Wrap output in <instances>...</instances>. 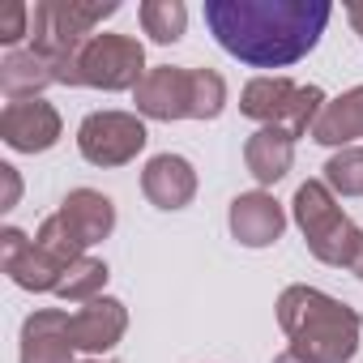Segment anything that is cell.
<instances>
[{"label": "cell", "instance_id": "cell-3", "mask_svg": "<svg viewBox=\"0 0 363 363\" xmlns=\"http://www.w3.org/2000/svg\"><path fill=\"white\" fill-rule=\"evenodd\" d=\"M120 13V0H39L30 18V48L52 60L56 86H82L77 56L94 39V26Z\"/></svg>", "mask_w": 363, "mask_h": 363}, {"label": "cell", "instance_id": "cell-6", "mask_svg": "<svg viewBox=\"0 0 363 363\" xmlns=\"http://www.w3.org/2000/svg\"><path fill=\"white\" fill-rule=\"evenodd\" d=\"M77 73H82V86L90 90H107V94L137 90L141 77L150 73L145 48L133 35H94L77 56Z\"/></svg>", "mask_w": 363, "mask_h": 363}, {"label": "cell", "instance_id": "cell-17", "mask_svg": "<svg viewBox=\"0 0 363 363\" xmlns=\"http://www.w3.org/2000/svg\"><path fill=\"white\" fill-rule=\"evenodd\" d=\"M48 86H56V73H52V60L43 52H35V48L5 52V60H0V90H5L9 103L39 99Z\"/></svg>", "mask_w": 363, "mask_h": 363}, {"label": "cell", "instance_id": "cell-10", "mask_svg": "<svg viewBox=\"0 0 363 363\" xmlns=\"http://www.w3.org/2000/svg\"><path fill=\"white\" fill-rule=\"evenodd\" d=\"M60 133H65L60 111L48 99L5 103V111H0V141L18 154H43L60 141Z\"/></svg>", "mask_w": 363, "mask_h": 363}, {"label": "cell", "instance_id": "cell-26", "mask_svg": "<svg viewBox=\"0 0 363 363\" xmlns=\"http://www.w3.org/2000/svg\"><path fill=\"white\" fill-rule=\"evenodd\" d=\"M346 18H350V26H354V35L363 39V0H350V5H346Z\"/></svg>", "mask_w": 363, "mask_h": 363}, {"label": "cell", "instance_id": "cell-16", "mask_svg": "<svg viewBox=\"0 0 363 363\" xmlns=\"http://www.w3.org/2000/svg\"><path fill=\"white\" fill-rule=\"evenodd\" d=\"M291 162H295V137L286 128H257L244 141V167H248V175L257 179L261 189L286 179Z\"/></svg>", "mask_w": 363, "mask_h": 363}, {"label": "cell", "instance_id": "cell-23", "mask_svg": "<svg viewBox=\"0 0 363 363\" xmlns=\"http://www.w3.org/2000/svg\"><path fill=\"white\" fill-rule=\"evenodd\" d=\"M35 240H39V244H43V248L52 252V257H60L65 265H73V261H82V257H86V248H82V244H77V240L69 235V227L60 223V214L43 218V223H39V235H35Z\"/></svg>", "mask_w": 363, "mask_h": 363}, {"label": "cell", "instance_id": "cell-24", "mask_svg": "<svg viewBox=\"0 0 363 363\" xmlns=\"http://www.w3.org/2000/svg\"><path fill=\"white\" fill-rule=\"evenodd\" d=\"M30 18H35V13L22 5V0H13V5L0 13V43H5L9 52H18V43L30 35Z\"/></svg>", "mask_w": 363, "mask_h": 363}, {"label": "cell", "instance_id": "cell-5", "mask_svg": "<svg viewBox=\"0 0 363 363\" xmlns=\"http://www.w3.org/2000/svg\"><path fill=\"white\" fill-rule=\"evenodd\" d=\"M325 90L320 86H295L291 77H252L240 90V116L257 120L261 128H286L295 141L312 137L320 111H325Z\"/></svg>", "mask_w": 363, "mask_h": 363}, {"label": "cell", "instance_id": "cell-13", "mask_svg": "<svg viewBox=\"0 0 363 363\" xmlns=\"http://www.w3.org/2000/svg\"><path fill=\"white\" fill-rule=\"evenodd\" d=\"M141 193L158 210H184L197 197V171L184 154H154L141 171Z\"/></svg>", "mask_w": 363, "mask_h": 363}, {"label": "cell", "instance_id": "cell-29", "mask_svg": "<svg viewBox=\"0 0 363 363\" xmlns=\"http://www.w3.org/2000/svg\"><path fill=\"white\" fill-rule=\"evenodd\" d=\"M86 363H103V359H86Z\"/></svg>", "mask_w": 363, "mask_h": 363}, {"label": "cell", "instance_id": "cell-12", "mask_svg": "<svg viewBox=\"0 0 363 363\" xmlns=\"http://www.w3.org/2000/svg\"><path fill=\"white\" fill-rule=\"evenodd\" d=\"M128 329V308L111 295L103 299H90L82 303L77 312H69V337H73V350H86V354H107Z\"/></svg>", "mask_w": 363, "mask_h": 363}, {"label": "cell", "instance_id": "cell-28", "mask_svg": "<svg viewBox=\"0 0 363 363\" xmlns=\"http://www.w3.org/2000/svg\"><path fill=\"white\" fill-rule=\"evenodd\" d=\"M274 363H308V359H299V354H295V350H282V354H278V359H274Z\"/></svg>", "mask_w": 363, "mask_h": 363}, {"label": "cell", "instance_id": "cell-1", "mask_svg": "<svg viewBox=\"0 0 363 363\" xmlns=\"http://www.w3.org/2000/svg\"><path fill=\"white\" fill-rule=\"evenodd\" d=\"M329 0H206V26L227 56L252 69H291L325 35Z\"/></svg>", "mask_w": 363, "mask_h": 363}, {"label": "cell", "instance_id": "cell-25", "mask_svg": "<svg viewBox=\"0 0 363 363\" xmlns=\"http://www.w3.org/2000/svg\"><path fill=\"white\" fill-rule=\"evenodd\" d=\"M0 179H5V201H0V210H13V206H18V197H22L18 167H13V162H0Z\"/></svg>", "mask_w": 363, "mask_h": 363}, {"label": "cell", "instance_id": "cell-4", "mask_svg": "<svg viewBox=\"0 0 363 363\" xmlns=\"http://www.w3.org/2000/svg\"><path fill=\"white\" fill-rule=\"evenodd\" d=\"M291 218L295 227L303 231L308 240V252L320 261V265H333V269H346L363 231L350 223V214L337 206V197L329 193L325 179H308V184L295 189V201H291Z\"/></svg>", "mask_w": 363, "mask_h": 363}, {"label": "cell", "instance_id": "cell-15", "mask_svg": "<svg viewBox=\"0 0 363 363\" xmlns=\"http://www.w3.org/2000/svg\"><path fill=\"white\" fill-rule=\"evenodd\" d=\"M60 223L69 227V235L90 252L94 244H103L111 231H116V206L107 193L99 189H73L65 201H60Z\"/></svg>", "mask_w": 363, "mask_h": 363}, {"label": "cell", "instance_id": "cell-19", "mask_svg": "<svg viewBox=\"0 0 363 363\" xmlns=\"http://www.w3.org/2000/svg\"><path fill=\"white\" fill-rule=\"evenodd\" d=\"M107 261H99V257H82V261H73L69 269H65V278H60V299H69V303H90V299H103V286H107Z\"/></svg>", "mask_w": 363, "mask_h": 363}, {"label": "cell", "instance_id": "cell-9", "mask_svg": "<svg viewBox=\"0 0 363 363\" xmlns=\"http://www.w3.org/2000/svg\"><path fill=\"white\" fill-rule=\"evenodd\" d=\"M137 116L141 120H193V69H175V65H154L141 86L133 90Z\"/></svg>", "mask_w": 363, "mask_h": 363}, {"label": "cell", "instance_id": "cell-27", "mask_svg": "<svg viewBox=\"0 0 363 363\" xmlns=\"http://www.w3.org/2000/svg\"><path fill=\"white\" fill-rule=\"evenodd\" d=\"M359 282H363V240H359V248H354V257H350V265H346Z\"/></svg>", "mask_w": 363, "mask_h": 363}, {"label": "cell", "instance_id": "cell-22", "mask_svg": "<svg viewBox=\"0 0 363 363\" xmlns=\"http://www.w3.org/2000/svg\"><path fill=\"white\" fill-rule=\"evenodd\" d=\"M227 107V82L214 69H193V120H218Z\"/></svg>", "mask_w": 363, "mask_h": 363}, {"label": "cell", "instance_id": "cell-21", "mask_svg": "<svg viewBox=\"0 0 363 363\" xmlns=\"http://www.w3.org/2000/svg\"><path fill=\"white\" fill-rule=\"evenodd\" d=\"M320 171H325V184L333 197H363V150L359 145L337 150Z\"/></svg>", "mask_w": 363, "mask_h": 363}, {"label": "cell", "instance_id": "cell-8", "mask_svg": "<svg viewBox=\"0 0 363 363\" xmlns=\"http://www.w3.org/2000/svg\"><path fill=\"white\" fill-rule=\"evenodd\" d=\"M0 265H5V274L22 286V291H35V295H56L60 291V278H65V261L52 257L39 240H30L26 231L18 227H5L0 231Z\"/></svg>", "mask_w": 363, "mask_h": 363}, {"label": "cell", "instance_id": "cell-14", "mask_svg": "<svg viewBox=\"0 0 363 363\" xmlns=\"http://www.w3.org/2000/svg\"><path fill=\"white\" fill-rule=\"evenodd\" d=\"M65 308H35L22 320V363H77Z\"/></svg>", "mask_w": 363, "mask_h": 363}, {"label": "cell", "instance_id": "cell-20", "mask_svg": "<svg viewBox=\"0 0 363 363\" xmlns=\"http://www.w3.org/2000/svg\"><path fill=\"white\" fill-rule=\"evenodd\" d=\"M141 18V30L154 39V43H179L189 30V9L179 0H145L137 9Z\"/></svg>", "mask_w": 363, "mask_h": 363}, {"label": "cell", "instance_id": "cell-18", "mask_svg": "<svg viewBox=\"0 0 363 363\" xmlns=\"http://www.w3.org/2000/svg\"><path fill=\"white\" fill-rule=\"evenodd\" d=\"M359 137H363V86H350L346 94H337V99L325 103V111H320V120L312 128V141L346 150Z\"/></svg>", "mask_w": 363, "mask_h": 363}, {"label": "cell", "instance_id": "cell-2", "mask_svg": "<svg viewBox=\"0 0 363 363\" xmlns=\"http://www.w3.org/2000/svg\"><path fill=\"white\" fill-rule=\"evenodd\" d=\"M278 325L291 350L308 363H350L359 354L363 316L316 286H286L278 295Z\"/></svg>", "mask_w": 363, "mask_h": 363}, {"label": "cell", "instance_id": "cell-11", "mask_svg": "<svg viewBox=\"0 0 363 363\" xmlns=\"http://www.w3.org/2000/svg\"><path fill=\"white\" fill-rule=\"evenodd\" d=\"M227 227L231 235L244 244V248H269L282 240L286 231V210L274 193L265 189H252V193H240L227 210Z\"/></svg>", "mask_w": 363, "mask_h": 363}, {"label": "cell", "instance_id": "cell-7", "mask_svg": "<svg viewBox=\"0 0 363 363\" xmlns=\"http://www.w3.org/2000/svg\"><path fill=\"white\" fill-rule=\"evenodd\" d=\"M150 133L137 111H90L77 128V150L94 167H124L145 150Z\"/></svg>", "mask_w": 363, "mask_h": 363}]
</instances>
